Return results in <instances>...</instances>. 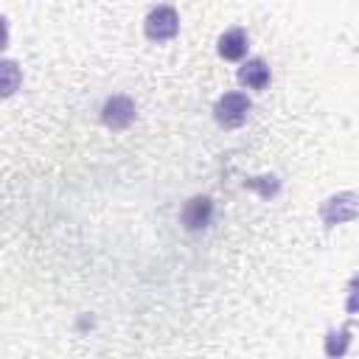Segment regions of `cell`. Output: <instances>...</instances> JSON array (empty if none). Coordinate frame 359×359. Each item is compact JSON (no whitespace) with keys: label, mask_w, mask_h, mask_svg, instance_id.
<instances>
[{"label":"cell","mask_w":359,"mask_h":359,"mask_svg":"<svg viewBox=\"0 0 359 359\" xmlns=\"http://www.w3.org/2000/svg\"><path fill=\"white\" fill-rule=\"evenodd\" d=\"M250 109H252V104H250V98H247L244 93H224V95L213 104V118H216L219 126L236 129V126H241V123L247 121Z\"/></svg>","instance_id":"6da1fadb"},{"label":"cell","mask_w":359,"mask_h":359,"mask_svg":"<svg viewBox=\"0 0 359 359\" xmlns=\"http://www.w3.org/2000/svg\"><path fill=\"white\" fill-rule=\"evenodd\" d=\"M359 216V196L356 194H334L328 196L323 205H320V219L325 227H334V224H345V222H353Z\"/></svg>","instance_id":"7a4b0ae2"},{"label":"cell","mask_w":359,"mask_h":359,"mask_svg":"<svg viewBox=\"0 0 359 359\" xmlns=\"http://www.w3.org/2000/svg\"><path fill=\"white\" fill-rule=\"evenodd\" d=\"M143 31H146V36L151 42H168L180 31V17H177V11L171 6H157V8H151L146 14Z\"/></svg>","instance_id":"3957f363"},{"label":"cell","mask_w":359,"mask_h":359,"mask_svg":"<svg viewBox=\"0 0 359 359\" xmlns=\"http://www.w3.org/2000/svg\"><path fill=\"white\" fill-rule=\"evenodd\" d=\"M101 121L104 126H109L112 132H121L126 129L132 121H135V104L132 98L126 95H112L104 101V109H101Z\"/></svg>","instance_id":"277c9868"},{"label":"cell","mask_w":359,"mask_h":359,"mask_svg":"<svg viewBox=\"0 0 359 359\" xmlns=\"http://www.w3.org/2000/svg\"><path fill=\"white\" fill-rule=\"evenodd\" d=\"M210 216H213V202H210V196H194V199H188L185 208H182V224H185L188 230L205 227V224L210 222Z\"/></svg>","instance_id":"5b68a950"},{"label":"cell","mask_w":359,"mask_h":359,"mask_svg":"<svg viewBox=\"0 0 359 359\" xmlns=\"http://www.w3.org/2000/svg\"><path fill=\"white\" fill-rule=\"evenodd\" d=\"M247 48H250V39L244 28H230L219 36V56L227 62H238L247 53Z\"/></svg>","instance_id":"8992f818"},{"label":"cell","mask_w":359,"mask_h":359,"mask_svg":"<svg viewBox=\"0 0 359 359\" xmlns=\"http://www.w3.org/2000/svg\"><path fill=\"white\" fill-rule=\"evenodd\" d=\"M238 81L247 90H264L269 84V65L264 59H258V56L250 59V62H244L241 70H238Z\"/></svg>","instance_id":"52a82bcc"},{"label":"cell","mask_w":359,"mask_h":359,"mask_svg":"<svg viewBox=\"0 0 359 359\" xmlns=\"http://www.w3.org/2000/svg\"><path fill=\"white\" fill-rule=\"evenodd\" d=\"M348 339H351V331H348V328H342L339 334L331 331V334H328V342H325V353H328V356H342L345 348H348Z\"/></svg>","instance_id":"ba28073f"},{"label":"cell","mask_w":359,"mask_h":359,"mask_svg":"<svg viewBox=\"0 0 359 359\" xmlns=\"http://www.w3.org/2000/svg\"><path fill=\"white\" fill-rule=\"evenodd\" d=\"M345 309H348V314H359V275H356V278H351V283H348Z\"/></svg>","instance_id":"9c48e42d"}]
</instances>
